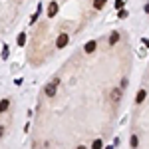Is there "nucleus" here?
Here are the masks:
<instances>
[{"mask_svg": "<svg viewBox=\"0 0 149 149\" xmlns=\"http://www.w3.org/2000/svg\"><path fill=\"white\" fill-rule=\"evenodd\" d=\"M58 84H60V80H58V78H54V80H52V81H50V84L46 86V90H44V92H46L48 97H54V95H56V92H58Z\"/></svg>", "mask_w": 149, "mask_h": 149, "instance_id": "nucleus-1", "label": "nucleus"}, {"mask_svg": "<svg viewBox=\"0 0 149 149\" xmlns=\"http://www.w3.org/2000/svg\"><path fill=\"white\" fill-rule=\"evenodd\" d=\"M68 42H70V36L68 34H60V36H58V40H56V48H66V46H68Z\"/></svg>", "mask_w": 149, "mask_h": 149, "instance_id": "nucleus-2", "label": "nucleus"}, {"mask_svg": "<svg viewBox=\"0 0 149 149\" xmlns=\"http://www.w3.org/2000/svg\"><path fill=\"white\" fill-rule=\"evenodd\" d=\"M56 14H58V4H56V2H52L50 8H48V18H54Z\"/></svg>", "mask_w": 149, "mask_h": 149, "instance_id": "nucleus-3", "label": "nucleus"}, {"mask_svg": "<svg viewBox=\"0 0 149 149\" xmlns=\"http://www.w3.org/2000/svg\"><path fill=\"white\" fill-rule=\"evenodd\" d=\"M119 100H121V90L113 88L111 90V102H119Z\"/></svg>", "mask_w": 149, "mask_h": 149, "instance_id": "nucleus-4", "label": "nucleus"}, {"mask_svg": "<svg viewBox=\"0 0 149 149\" xmlns=\"http://www.w3.org/2000/svg\"><path fill=\"white\" fill-rule=\"evenodd\" d=\"M145 97H147V92H145V90H141V92L137 93V97H135V102H137V103H143V100H145Z\"/></svg>", "mask_w": 149, "mask_h": 149, "instance_id": "nucleus-5", "label": "nucleus"}, {"mask_svg": "<svg viewBox=\"0 0 149 149\" xmlns=\"http://www.w3.org/2000/svg\"><path fill=\"white\" fill-rule=\"evenodd\" d=\"M95 46H97V44H95V42H88V44H86V48H84V50H86V52H88V54H92L93 50H95Z\"/></svg>", "mask_w": 149, "mask_h": 149, "instance_id": "nucleus-6", "label": "nucleus"}, {"mask_svg": "<svg viewBox=\"0 0 149 149\" xmlns=\"http://www.w3.org/2000/svg\"><path fill=\"white\" fill-rule=\"evenodd\" d=\"M103 6H105V0H93V8L95 10H102Z\"/></svg>", "mask_w": 149, "mask_h": 149, "instance_id": "nucleus-7", "label": "nucleus"}, {"mask_svg": "<svg viewBox=\"0 0 149 149\" xmlns=\"http://www.w3.org/2000/svg\"><path fill=\"white\" fill-rule=\"evenodd\" d=\"M8 105H10V100H2V102H0V113H2V111H6V109H8Z\"/></svg>", "mask_w": 149, "mask_h": 149, "instance_id": "nucleus-8", "label": "nucleus"}, {"mask_svg": "<svg viewBox=\"0 0 149 149\" xmlns=\"http://www.w3.org/2000/svg\"><path fill=\"white\" fill-rule=\"evenodd\" d=\"M117 40H119V34H117V32H113V34L109 36V44H111V46H113V44H117Z\"/></svg>", "mask_w": 149, "mask_h": 149, "instance_id": "nucleus-9", "label": "nucleus"}, {"mask_svg": "<svg viewBox=\"0 0 149 149\" xmlns=\"http://www.w3.org/2000/svg\"><path fill=\"white\" fill-rule=\"evenodd\" d=\"M26 44V34H20L18 36V46H24Z\"/></svg>", "mask_w": 149, "mask_h": 149, "instance_id": "nucleus-10", "label": "nucleus"}, {"mask_svg": "<svg viewBox=\"0 0 149 149\" xmlns=\"http://www.w3.org/2000/svg\"><path fill=\"white\" fill-rule=\"evenodd\" d=\"M129 143H131V147H137V137H135V135H131V139H129Z\"/></svg>", "mask_w": 149, "mask_h": 149, "instance_id": "nucleus-11", "label": "nucleus"}, {"mask_svg": "<svg viewBox=\"0 0 149 149\" xmlns=\"http://www.w3.org/2000/svg\"><path fill=\"white\" fill-rule=\"evenodd\" d=\"M8 54H10V50H8V46H4V50H2V58L6 60V58H8Z\"/></svg>", "mask_w": 149, "mask_h": 149, "instance_id": "nucleus-12", "label": "nucleus"}, {"mask_svg": "<svg viewBox=\"0 0 149 149\" xmlns=\"http://www.w3.org/2000/svg\"><path fill=\"white\" fill-rule=\"evenodd\" d=\"M115 8L121 10V8H123V2H121V0H115Z\"/></svg>", "mask_w": 149, "mask_h": 149, "instance_id": "nucleus-13", "label": "nucleus"}, {"mask_svg": "<svg viewBox=\"0 0 149 149\" xmlns=\"http://www.w3.org/2000/svg\"><path fill=\"white\" fill-rule=\"evenodd\" d=\"M93 147H103L102 139H95V141H93Z\"/></svg>", "mask_w": 149, "mask_h": 149, "instance_id": "nucleus-14", "label": "nucleus"}, {"mask_svg": "<svg viewBox=\"0 0 149 149\" xmlns=\"http://www.w3.org/2000/svg\"><path fill=\"white\" fill-rule=\"evenodd\" d=\"M2 135H4V127L0 125V137H2Z\"/></svg>", "mask_w": 149, "mask_h": 149, "instance_id": "nucleus-15", "label": "nucleus"}]
</instances>
